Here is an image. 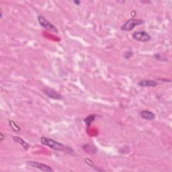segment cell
<instances>
[{
    "label": "cell",
    "mask_w": 172,
    "mask_h": 172,
    "mask_svg": "<svg viewBox=\"0 0 172 172\" xmlns=\"http://www.w3.org/2000/svg\"><path fill=\"white\" fill-rule=\"evenodd\" d=\"M40 142H41L42 145L47 146L51 148L52 149L55 150V151H62L66 149V147H65V146L63 145V144L55 141V140L51 139L46 138V137H41V139H40Z\"/></svg>",
    "instance_id": "cell-1"
},
{
    "label": "cell",
    "mask_w": 172,
    "mask_h": 172,
    "mask_svg": "<svg viewBox=\"0 0 172 172\" xmlns=\"http://www.w3.org/2000/svg\"><path fill=\"white\" fill-rule=\"evenodd\" d=\"M144 22L142 20H138V19H130L128 20L126 23H125L123 26H122V30L124 31H130L134 29V27L139 25H141L144 24Z\"/></svg>",
    "instance_id": "cell-2"
},
{
    "label": "cell",
    "mask_w": 172,
    "mask_h": 172,
    "mask_svg": "<svg viewBox=\"0 0 172 172\" xmlns=\"http://www.w3.org/2000/svg\"><path fill=\"white\" fill-rule=\"evenodd\" d=\"M38 20L40 25L43 28H45L46 30H49L52 32H54L55 33L58 32V30L54 25L52 24L50 22H49L45 18H44L42 15H39L38 17Z\"/></svg>",
    "instance_id": "cell-3"
},
{
    "label": "cell",
    "mask_w": 172,
    "mask_h": 172,
    "mask_svg": "<svg viewBox=\"0 0 172 172\" xmlns=\"http://www.w3.org/2000/svg\"><path fill=\"white\" fill-rule=\"evenodd\" d=\"M26 164L29 166L38 169V170H40L43 171H46V172H51L53 170L49 166L47 165H45L44 164H42V163H39V162H36V161H29L26 162Z\"/></svg>",
    "instance_id": "cell-4"
},
{
    "label": "cell",
    "mask_w": 172,
    "mask_h": 172,
    "mask_svg": "<svg viewBox=\"0 0 172 172\" xmlns=\"http://www.w3.org/2000/svg\"><path fill=\"white\" fill-rule=\"evenodd\" d=\"M133 38L139 42H148L151 40V36L145 31H139L133 33Z\"/></svg>",
    "instance_id": "cell-5"
},
{
    "label": "cell",
    "mask_w": 172,
    "mask_h": 172,
    "mask_svg": "<svg viewBox=\"0 0 172 172\" xmlns=\"http://www.w3.org/2000/svg\"><path fill=\"white\" fill-rule=\"evenodd\" d=\"M44 92L45 94L49 96V98L55 99H62V96L59 94V93L55 91L52 88H49V87H46L44 89Z\"/></svg>",
    "instance_id": "cell-6"
},
{
    "label": "cell",
    "mask_w": 172,
    "mask_h": 172,
    "mask_svg": "<svg viewBox=\"0 0 172 172\" xmlns=\"http://www.w3.org/2000/svg\"><path fill=\"white\" fill-rule=\"evenodd\" d=\"M140 116L147 120H153L155 118V115L153 112L148 110H143L140 112Z\"/></svg>",
    "instance_id": "cell-7"
},
{
    "label": "cell",
    "mask_w": 172,
    "mask_h": 172,
    "mask_svg": "<svg viewBox=\"0 0 172 172\" xmlns=\"http://www.w3.org/2000/svg\"><path fill=\"white\" fill-rule=\"evenodd\" d=\"M139 85L141 87H155L157 85V83L153 80H143L140 81Z\"/></svg>",
    "instance_id": "cell-8"
},
{
    "label": "cell",
    "mask_w": 172,
    "mask_h": 172,
    "mask_svg": "<svg viewBox=\"0 0 172 172\" xmlns=\"http://www.w3.org/2000/svg\"><path fill=\"white\" fill-rule=\"evenodd\" d=\"M13 140H14L15 142H16L20 144V145L23 147V148L27 151L29 150V147H30V145L28 143H26L24 139H22V138L19 137H13Z\"/></svg>",
    "instance_id": "cell-9"
},
{
    "label": "cell",
    "mask_w": 172,
    "mask_h": 172,
    "mask_svg": "<svg viewBox=\"0 0 172 172\" xmlns=\"http://www.w3.org/2000/svg\"><path fill=\"white\" fill-rule=\"evenodd\" d=\"M95 116H96V115H91L84 120V122H86L87 126H89L90 123H91V122H92L93 120L95 119Z\"/></svg>",
    "instance_id": "cell-10"
},
{
    "label": "cell",
    "mask_w": 172,
    "mask_h": 172,
    "mask_svg": "<svg viewBox=\"0 0 172 172\" xmlns=\"http://www.w3.org/2000/svg\"><path fill=\"white\" fill-rule=\"evenodd\" d=\"M10 125H11V126H12V129H13L14 130H15V131H20V128L18 127L17 125L14 123V122L11 121L10 122Z\"/></svg>",
    "instance_id": "cell-11"
},
{
    "label": "cell",
    "mask_w": 172,
    "mask_h": 172,
    "mask_svg": "<svg viewBox=\"0 0 172 172\" xmlns=\"http://www.w3.org/2000/svg\"><path fill=\"white\" fill-rule=\"evenodd\" d=\"M132 55H133V52H131V51H127L124 53V57L126 58V59H129L131 57H132Z\"/></svg>",
    "instance_id": "cell-12"
},
{
    "label": "cell",
    "mask_w": 172,
    "mask_h": 172,
    "mask_svg": "<svg viewBox=\"0 0 172 172\" xmlns=\"http://www.w3.org/2000/svg\"><path fill=\"white\" fill-rule=\"evenodd\" d=\"M73 2H74V4H77V5H79L80 4V2H79V1H74Z\"/></svg>",
    "instance_id": "cell-13"
}]
</instances>
